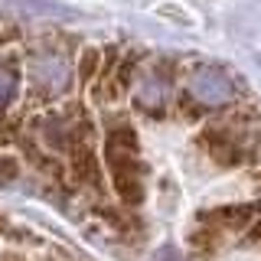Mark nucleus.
<instances>
[{
    "label": "nucleus",
    "instance_id": "20e7f679",
    "mask_svg": "<svg viewBox=\"0 0 261 261\" xmlns=\"http://www.w3.org/2000/svg\"><path fill=\"white\" fill-rule=\"evenodd\" d=\"M16 92H20V72L10 62H0V111L16 98Z\"/></svg>",
    "mask_w": 261,
    "mask_h": 261
},
{
    "label": "nucleus",
    "instance_id": "f257e3e1",
    "mask_svg": "<svg viewBox=\"0 0 261 261\" xmlns=\"http://www.w3.org/2000/svg\"><path fill=\"white\" fill-rule=\"evenodd\" d=\"M105 160L111 167L114 190L121 199L141 202V176H137V137L130 127H114L105 141Z\"/></svg>",
    "mask_w": 261,
    "mask_h": 261
},
{
    "label": "nucleus",
    "instance_id": "f03ea898",
    "mask_svg": "<svg viewBox=\"0 0 261 261\" xmlns=\"http://www.w3.org/2000/svg\"><path fill=\"white\" fill-rule=\"evenodd\" d=\"M27 79L43 95H62L72 85V62L49 46H39L27 56Z\"/></svg>",
    "mask_w": 261,
    "mask_h": 261
},
{
    "label": "nucleus",
    "instance_id": "7ed1b4c3",
    "mask_svg": "<svg viewBox=\"0 0 261 261\" xmlns=\"http://www.w3.org/2000/svg\"><path fill=\"white\" fill-rule=\"evenodd\" d=\"M186 92H190L193 101L219 108V105L235 101V82L228 79L222 69H216V65H199V69H193L190 79H186Z\"/></svg>",
    "mask_w": 261,
    "mask_h": 261
}]
</instances>
